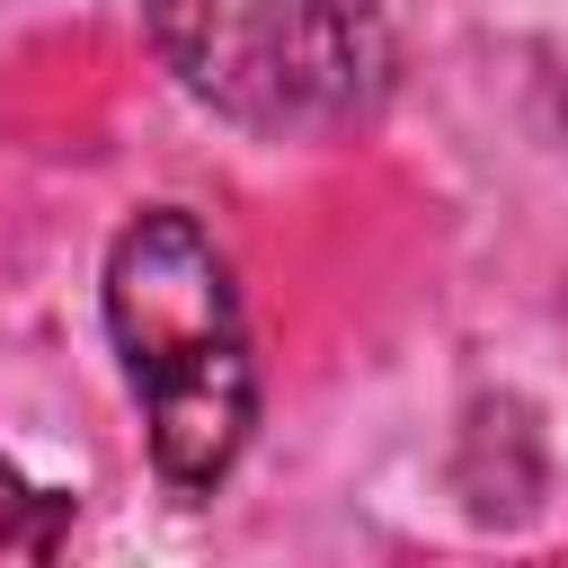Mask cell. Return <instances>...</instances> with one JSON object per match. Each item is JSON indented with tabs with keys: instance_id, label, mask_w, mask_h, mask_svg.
<instances>
[{
	"instance_id": "obj_1",
	"label": "cell",
	"mask_w": 568,
	"mask_h": 568,
	"mask_svg": "<svg viewBox=\"0 0 568 568\" xmlns=\"http://www.w3.org/2000/svg\"><path fill=\"white\" fill-rule=\"evenodd\" d=\"M106 337L151 426V470L178 497H213L257 426V364L231 257L178 204H151L106 248Z\"/></svg>"
},
{
	"instance_id": "obj_2",
	"label": "cell",
	"mask_w": 568,
	"mask_h": 568,
	"mask_svg": "<svg viewBox=\"0 0 568 568\" xmlns=\"http://www.w3.org/2000/svg\"><path fill=\"white\" fill-rule=\"evenodd\" d=\"M160 62L248 133H337L382 80V44L346 0H142Z\"/></svg>"
},
{
	"instance_id": "obj_3",
	"label": "cell",
	"mask_w": 568,
	"mask_h": 568,
	"mask_svg": "<svg viewBox=\"0 0 568 568\" xmlns=\"http://www.w3.org/2000/svg\"><path fill=\"white\" fill-rule=\"evenodd\" d=\"M62 532H71V497L0 462V559H53Z\"/></svg>"
}]
</instances>
